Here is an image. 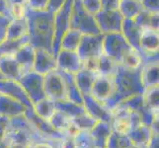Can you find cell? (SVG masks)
Here are the masks:
<instances>
[{
  "label": "cell",
  "instance_id": "6da1fadb",
  "mask_svg": "<svg viewBox=\"0 0 159 148\" xmlns=\"http://www.w3.org/2000/svg\"><path fill=\"white\" fill-rule=\"evenodd\" d=\"M41 140L43 139L32 128L25 114L10 119V127L3 139L8 148H28Z\"/></svg>",
  "mask_w": 159,
  "mask_h": 148
},
{
  "label": "cell",
  "instance_id": "7a4b0ae2",
  "mask_svg": "<svg viewBox=\"0 0 159 148\" xmlns=\"http://www.w3.org/2000/svg\"><path fill=\"white\" fill-rule=\"evenodd\" d=\"M118 93L117 78L115 75L98 74L91 85L90 95L102 105L106 106Z\"/></svg>",
  "mask_w": 159,
  "mask_h": 148
},
{
  "label": "cell",
  "instance_id": "3957f363",
  "mask_svg": "<svg viewBox=\"0 0 159 148\" xmlns=\"http://www.w3.org/2000/svg\"><path fill=\"white\" fill-rule=\"evenodd\" d=\"M43 89L46 97L53 102L68 100V83L58 73H48L43 78Z\"/></svg>",
  "mask_w": 159,
  "mask_h": 148
},
{
  "label": "cell",
  "instance_id": "277c9868",
  "mask_svg": "<svg viewBox=\"0 0 159 148\" xmlns=\"http://www.w3.org/2000/svg\"><path fill=\"white\" fill-rule=\"evenodd\" d=\"M26 119L32 125V128L37 132V134L45 141H53L57 142L59 139L62 138V134L59 131L54 129L48 120H46L42 118H40L38 114L34 112L33 108H30L27 110L25 114Z\"/></svg>",
  "mask_w": 159,
  "mask_h": 148
},
{
  "label": "cell",
  "instance_id": "5b68a950",
  "mask_svg": "<svg viewBox=\"0 0 159 148\" xmlns=\"http://www.w3.org/2000/svg\"><path fill=\"white\" fill-rule=\"evenodd\" d=\"M83 106L85 112L90 114L96 120H101L111 123L112 122V114L110 110L105 109V106L97 102L90 94H86L85 102H83Z\"/></svg>",
  "mask_w": 159,
  "mask_h": 148
},
{
  "label": "cell",
  "instance_id": "8992f818",
  "mask_svg": "<svg viewBox=\"0 0 159 148\" xmlns=\"http://www.w3.org/2000/svg\"><path fill=\"white\" fill-rule=\"evenodd\" d=\"M27 108L22 103L14 100V99L7 97V95L0 94V114L5 116L9 119L17 118L24 116L26 114Z\"/></svg>",
  "mask_w": 159,
  "mask_h": 148
},
{
  "label": "cell",
  "instance_id": "52a82bcc",
  "mask_svg": "<svg viewBox=\"0 0 159 148\" xmlns=\"http://www.w3.org/2000/svg\"><path fill=\"white\" fill-rule=\"evenodd\" d=\"M152 129L149 124L140 123L131 129L129 137L135 148H146L153 136Z\"/></svg>",
  "mask_w": 159,
  "mask_h": 148
},
{
  "label": "cell",
  "instance_id": "ba28073f",
  "mask_svg": "<svg viewBox=\"0 0 159 148\" xmlns=\"http://www.w3.org/2000/svg\"><path fill=\"white\" fill-rule=\"evenodd\" d=\"M112 132L111 123L98 120L94 127L89 131V134L93 139L95 147L106 148L109 136Z\"/></svg>",
  "mask_w": 159,
  "mask_h": 148
},
{
  "label": "cell",
  "instance_id": "9c48e42d",
  "mask_svg": "<svg viewBox=\"0 0 159 148\" xmlns=\"http://www.w3.org/2000/svg\"><path fill=\"white\" fill-rule=\"evenodd\" d=\"M158 85H153L144 88L143 94L141 95L142 103L147 111L151 114L152 118L158 117Z\"/></svg>",
  "mask_w": 159,
  "mask_h": 148
},
{
  "label": "cell",
  "instance_id": "30bf717a",
  "mask_svg": "<svg viewBox=\"0 0 159 148\" xmlns=\"http://www.w3.org/2000/svg\"><path fill=\"white\" fill-rule=\"evenodd\" d=\"M140 46L147 52H155L158 49V32L147 27L141 32Z\"/></svg>",
  "mask_w": 159,
  "mask_h": 148
},
{
  "label": "cell",
  "instance_id": "8fae6325",
  "mask_svg": "<svg viewBox=\"0 0 159 148\" xmlns=\"http://www.w3.org/2000/svg\"><path fill=\"white\" fill-rule=\"evenodd\" d=\"M33 110L40 118L46 120H50V119L52 117V114H54L57 109L54 102L46 97L42 99V100L38 101L36 104H34L33 105Z\"/></svg>",
  "mask_w": 159,
  "mask_h": 148
},
{
  "label": "cell",
  "instance_id": "7c38bea8",
  "mask_svg": "<svg viewBox=\"0 0 159 148\" xmlns=\"http://www.w3.org/2000/svg\"><path fill=\"white\" fill-rule=\"evenodd\" d=\"M48 123H51V125L54 129L59 131L62 134L63 131L72 123V119L68 117L67 114H65L64 113L58 111V110H56V112H54L52 117L48 120Z\"/></svg>",
  "mask_w": 159,
  "mask_h": 148
},
{
  "label": "cell",
  "instance_id": "4fadbf2b",
  "mask_svg": "<svg viewBox=\"0 0 159 148\" xmlns=\"http://www.w3.org/2000/svg\"><path fill=\"white\" fill-rule=\"evenodd\" d=\"M106 148H135L129 137V135L120 134L112 130L109 136Z\"/></svg>",
  "mask_w": 159,
  "mask_h": 148
},
{
  "label": "cell",
  "instance_id": "5bb4252c",
  "mask_svg": "<svg viewBox=\"0 0 159 148\" xmlns=\"http://www.w3.org/2000/svg\"><path fill=\"white\" fill-rule=\"evenodd\" d=\"M97 122L98 120L92 118L86 112L72 119V123L76 128L80 131H87V132H89Z\"/></svg>",
  "mask_w": 159,
  "mask_h": 148
},
{
  "label": "cell",
  "instance_id": "9a60e30c",
  "mask_svg": "<svg viewBox=\"0 0 159 148\" xmlns=\"http://www.w3.org/2000/svg\"><path fill=\"white\" fill-rule=\"evenodd\" d=\"M141 85L143 88L153 85H158V65L148 66L143 69L141 73Z\"/></svg>",
  "mask_w": 159,
  "mask_h": 148
},
{
  "label": "cell",
  "instance_id": "2e32d148",
  "mask_svg": "<svg viewBox=\"0 0 159 148\" xmlns=\"http://www.w3.org/2000/svg\"><path fill=\"white\" fill-rule=\"evenodd\" d=\"M123 65L125 68H127L129 70H135L138 69L140 64H141V57L139 56V53L135 49H130L129 52L123 56Z\"/></svg>",
  "mask_w": 159,
  "mask_h": 148
},
{
  "label": "cell",
  "instance_id": "e0dca14e",
  "mask_svg": "<svg viewBox=\"0 0 159 148\" xmlns=\"http://www.w3.org/2000/svg\"><path fill=\"white\" fill-rule=\"evenodd\" d=\"M84 70L87 72H90L94 75H98L100 71V65H101V58L97 56H90L87 57L84 60Z\"/></svg>",
  "mask_w": 159,
  "mask_h": 148
},
{
  "label": "cell",
  "instance_id": "ac0fdd59",
  "mask_svg": "<svg viewBox=\"0 0 159 148\" xmlns=\"http://www.w3.org/2000/svg\"><path fill=\"white\" fill-rule=\"evenodd\" d=\"M76 140L79 145V148H94V142L87 131H81L79 134L76 135Z\"/></svg>",
  "mask_w": 159,
  "mask_h": 148
},
{
  "label": "cell",
  "instance_id": "d6986e66",
  "mask_svg": "<svg viewBox=\"0 0 159 148\" xmlns=\"http://www.w3.org/2000/svg\"><path fill=\"white\" fill-rule=\"evenodd\" d=\"M59 148H79V145L76 140V136L63 135L61 139L57 141Z\"/></svg>",
  "mask_w": 159,
  "mask_h": 148
},
{
  "label": "cell",
  "instance_id": "ffe728a7",
  "mask_svg": "<svg viewBox=\"0 0 159 148\" xmlns=\"http://www.w3.org/2000/svg\"><path fill=\"white\" fill-rule=\"evenodd\" d=\"M10 119H11L0 114V141H3L5 135H6V132L10 127Z\"/></svg>",
  "mask_w": 159,
  "mask_h": 148
},
{
  "label": "cell",
  "instance_id": "44dd1931",
  "mask_svg": "<svg viewBox=\"0 0 159 148\" xmlns=\"http://www.w3.org/2000/svg\"><path fill=\"white\" fill-rule=\"evenodd\" d=\"M12 14L14 18L16 19H22L25 15V7L24 5L20 3H15L12 7Z\"/></svg>",
  "mask_w": 159,
  "mask_h": 148
},
{
  "label": "cell",
  "instance_id": "7402d4cb",
  "mask_svg": "<svg viewBox=\"0 0 159 148\" xmlns=\"http://www.w3.org/2000/svg\"><path fill=\"white\" fill-rule=\"evenodd\" d=\"M28 148H54V147L48 141L41 140V141L34 142V143L31 144Z\"/></svg>",
  "mask_w": 159,
  "mask_h": 148
},
{
  "label": "cell",
  "instance_id": "603a6c76",
  "mask_svg": "<svg viewBox=\"0 0 159 148\" xmlns=\"http://www.w3.org/2000/svg\"><path fill=\"white\" fill-rule=\"evenodd\" d=\"M146 148H159V134H153L149 144Z\"/></svg>",
  "mask_w": 159,
  "mask_h": 148
},
{
  "label": "cell",
  "instance_id": "cb8c5ba5",
  "mask_svg": "<svg viewBox=\"0 0 159 148\" xmlns=\"http://www.w3.org/2000/svg\"><path fill=\"white\" fill-rule=\"evenodd\" d=\"M0 148H8L4 141H0Z\"/></svg>",
  "mask_w": 159,
  "mask_h": 148
},
{
  "label": "cell",
  "instance_id": "d4e9b609",
  "mask_svg": "<svg viewBox=\"0 0 159 148\" xmlns=\"http://www.w3.org/2000/svg\"><path fill=\"white\" fill-rule=\"evenodd\" d=\"M94 148H98V147H94Z\"/></svg>",
  "mask_w": 159,
  "mask_h": 148
}]
</instances>
